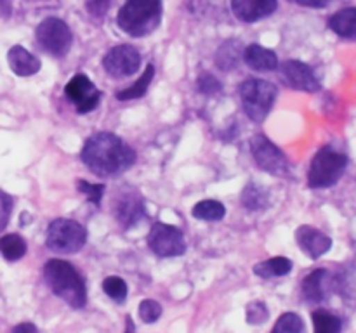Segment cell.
I'll use <instances>...</instances> for the list:
<instances>
[{
  "label": "cell",
  "mask_w": 356,
  "mask_h": 333,
  "mask_svg": "<svg viewBox=\"0 0 356 333\" xmlns=\"http://www.w3.org/2000/svg\"><path fill=\"white\" fill-rule=\"evenodd\" d=\"M292 271V260L287 257H273L264 262H259L254 266V274L263 280H273V278L285 276Z\"/></svg>",
  "instance_id": "obj_20"
},
{
  "label": "cell",
  "mask_w": 356,
  "mask_h": 333,
  "mask_svg": "<svg viewBox=\"0 0 356 333\" xmlns=\"http://www.w3.org/2000/svg\"><path fill=\"white\" fill-rule=\"evenodd\" d=\"M299 6L302 7H312V9H325L329 2H305V0H298Z\"/></svg>",
  "instance_id": "obj_36"
},
{
  "label": "cell",
  "mask_w": 356,
  "mask_h": 333,
  "mask_svg": "<svg viewBox=\"0 0 356 333\" xmlns=\"http://www.w3.org/2000/svg\"><path fill=\"white\" fill-rule=\"evenodd\" d=\"M329 28L341 38L356 40V6L344 7L329 17Z\"/></svg>",
  "instance_id": "obj_19"
},
{
  "label": "cell",
  "mask_w": 356,
  "mask_h": 333,
  "mask_svg": "<svg viewBox=\"0 0 356 333\" xmlns=\"http://www.w3.org/2000/svg\"><path fill=\"white\" fill-rule=\"evenodd\" d=\"M86 9L89 10L92 16H104L106 14V10L110 9V2H106V0H103V2H87L86 3Z\"/></svg>",
  "instance_id": "obj_34"
},
{
  "label": "cell",
  "mask_w": 356,
  "mask_h": 333,
  "mask_svg": "<svg viewBox=\"0 0 356 333\" xmlns=\"http://www.w3.org/2000/svg\"><path fill=\"white\" fill-rule=\"evenodd\" d=\"M7 62H9V68L13 69L14 75L17 76L35 75V73L40 71L42 66L40 59L21 45L10 47V51L7 52Z\"/></svg>",
  "instance_id": "obj_16"
},
{
  "label": "cell",
  "mask_w": 356,
  "mask_h": 333,
  "mask_svg": "<svg viewBox=\"0 0 356 333\" xmlns=\"http://www.w3.org/2000/svg\"><path fill=\"white\" fill-rule=\"evenodd\" d=\"M327 280H329V271L315 269L302 280L301 295L309 304H320L327 297Z\"/></svg>",
  "instance_id": "obj_18"
},
{
  "label": "cell",
  "mask_w": 356,
  "mask_h": 333,
  "mask_svg": "<svg viewBox=\"0 0 356 333\" xmlns=\"http://www.w3.org/2000/svg\"><path fill=\"white\" fill-rule=\"evenodd\" d=\"M76 189H79V193L83 194L90 203L99 207L104 194V184H92L86 179H79L76 180Z\"/></svg>",
  "instance_id": "obj_29"
},
{
  "label": "cell",
  "mask_w": 356,
  "mask_h": 333,
  "mask_svg": "<svg viewBox=\"0 0 356 333\" xmlns=\"http://www.w3.org/2000/svg\"><path fill=\"white\" fill-rule=\"evenodd\" d=\"M268 318H270V311H268L264 302L254 300L250 304H247L245 321L249 325H261V323H266Z\"/></svg>",
  "instance_id": "obj_30"
},
{
  "label": "cell",
  "mask_w": 356,
  "mask_h": 333,
  "mask_svg": "<svg viewBox=\"0 0 356 333\" xmlns=\"http://www.w3.org/2000/svg\"><path fill=\"white\" fill-rule=\"evenodd\" d=\"M139 66H141L139 51L127 44L115 45L103 58L104 71L113 78H127L138 71Z\"/></svg>",
  "instance_id": "obj_10"
},
{
  "label": "cell",
  "mask_w": 356,
  "mask_h": 333,
  "mask_svg": "<svg viewBox=\"0 0 356 333\" xmlns=\"http://www.w3.org/2000/svg\"><path fill=\"white\" fill-rule=\"evenodd\" d=\"M125 333H136V326L132 323L131 316H127V330H125Z\"/></svg>",
  "instance_id": "obj_37"
},
{
  "label": "cell",
  "mask_w": 356,
  "mask_h": 333,
  "mask_svg": "<svg viewBox=\"0 0 356 333\" xmlns=\"http://www.w3.org/2000/svg\"><path fill=\"white\" fill-rule=\"evenodd\" d=\"M278 75L285 85L294 90L313 94L322 89V83H320L315 69L306 62L298 61V59H287V61L282 62Z\"/></svg>",
  "instance_id": "obj_11"
},
{
  "label": "cell",
  "mask_w": 356,
  "mask_h": 333,
  "mask_svg": "<svg viewBox=\"0 0 356 333\" xmlns=\"http://www.w3.org/2000/svg\"><path fill=\"white\" fill-rule=\"evenodd\" d=\"M242 205L250 212H259L270 205V194L263 186L256 182H249L242 191Z\"/></svg>",
  "instance_id": "obj_21"
},
{
  "label": "cell",
  "mask_w": 356,
  "mask_h": 333,
  "mask_svg": "<svg viewBox=\"0 0 356 333\" xmlns=\"http://www.w3.org/2000/svg\"><path fill=\"white\" fill-rule=\"evenodd\" d=\"M250 151H252L254 160H256L257 166L264 172L271 173V176H289V160L285 153L278 148L277 144L270 141L266 135L256 134L250 139Z\"/></svg>",
  "instance_id": "obj_8"
},
{
  "label": "cell",
  "mask_w": 356,
  "mask_h": 333,
  "mask_svg": "<svg viewBox=\"0 0 356 333\" xmlns=\"http://www.w3.org/2000/svg\"><path fill=\"white\" fill-rule=\"evenodd\" d=\"M103 291L111 300H115L117 304H122L127 298L129 287L120 276H108L103 280Z\"/></svg>",
  "instance_id": "obj_27"
},
{
  "label": "cell",
  "mask_w": 356,
  "mask_h": 333,
  "mask_svg": "<svg viewBox=\"0 0 356 333\" xmlns=\"http://www.w3.org/2000/svg\"><path fill=\"white\" fill-rule=\"evenodd\" d=\"M148 246L155 255L163 257H179L186 252V241L181 229L176 225L155 222L148 232Z\"/></svg>",
  "instance_id": "obj_9"
},
{
  "label": "cell",
  "mask_w": 356,
  "mask_h": 333,
  "mask_svg": "<svg viewBox=\"0 0 356 333\" xmlns=\"http://www.w3.org/2000/svg\"><path fill=\"white\" fill-rule=\"evenodd\" d=\"M83 165L99 177H111L125 172L136 163V151L118 135L97 132L90 135L80 153Z\"/></svg>",
  "instance_id": "obj_1"
},
{
  "label": "cell",
  "mask_w": 356,
  "mask_h": 333,
  "mask_svg": "<svg viewBox=\"0 0 356 333\" xmlns=\"http://www.w3.org/2000/svg\"><path fill=\"white\" fill-rule=\"evenodd\" d=\"M13 333H38V330L33 323H19L17 326H14Z\"/></svg>",
  "instance_id": "obj_35"
},
{
  "label": "cell",
  "mask_w": 356,
  "mask_h": 333,
  "mask_svg": "<svg viewBox=\"0 0 356 333\" xmlns=\"http://www.w3.org/2000/svg\"><path fill=\"white\" fill-rule=\"evenodd\" d=\"M191 215L198 221L205 222H218L222 221L226 215V208L221 201L218 200H202L191 208Z\"/></svg>",
  "instance_id": "obj_24"
},
{
  "label": "cell",
  "mask_w": 356,
  "mask_h": 333,
  "mask_svg": "<svg viewBox=\"0 0 356 333\" xmlns=\"http://www.w3.org/2000/svg\"><path fill=\"white\" fill-rule=\"evenodd\" d=\"M243 56L242 45L238 44V40H228L219 47L218 56H216V65L219 66L225 71L236 68L240 62V58Z\"/></svg>",
  "instance_id": "obj_23"
},
{
  "label": "cell",
  "mask_w": 356,
  "mask_h": 333,
  "mask_svg": "<svg viewBox=\"0 0 356 333\" xmlns=\"http://www.w3.org/2000/svg\"><path fill=\"white\" fill-rule=\"evenodd\" d=\"M313 326H315V333H341L343 328V321L337 318L332 312L325 311V309H316L312 314Z\"/></svg>",
  "instance_id": "obj_26"
},
{
  "label": "cell",
  "mask_w": 356,
  "mask_h": 333,
  "mask_svg": "<svg viewBox=\"0 0 356 333\" xmlns=\"http://www.w3.org/2000/svg\"><path fill=\"white\" fill-rule=\"evenodd\" d=\"M35 38L42 51L54 58H63L68 54L73 44L72 30L59 17H45L42 23H38L37 30H35Z\"/></svg>",
  "instance_id": "obj_7"
},
{
  "label": "cell",
  "mask_w": 356,
  "mask_h": 333,
  "mask_svg": "<svg viewBox=\"0 0 356 333\" xmlns=\"http://www.w3.org/2000/svg\"><path fill=\"white\" fill-rule=\"evenodd\" d=\"M87 241V231L73 219H56L47 225L45 246L56 253H76Z\"/></svg>",
  "instance_id": "obj_6"
},
{
  "label": "cell",
  "mask_w": 356,
  "mask_h": 333,
  "mask_svg": "<svg viewBox=\"0 0 356 333\" xmlns=\"http://www.w3.org/2000/svg\"><path fill=\"white\" fill-rule=\"evenodd\" d=\"M197 87L198 92L204 94V96H214L222 89L221 82L212 73H202L197 80Z\"/></svg>",
  "instance_id": "obj_32"
},
{
  "label": "cell",
  "mask_w": 356,
  "mask_h": 333,
  "mask_svg": "<svg viewBox=\"0 0 356 333\" xmlns=\"http://www.w3.org/2000/svg\"><path fill=\"white\" fill-rule=\"evenodd\" d=\"M163 7L159 0H129L117 14V24L129 37L141 38L153 33L162 23Z\"/></svg>",
  "instance_id": "obj_3"
},
{
  "label": "cell",
  "mask_w": 356,
  "mask_h": 333,
  "mask_svg": "<svg viewBox=\"0 0 356 333\" xmlns=\"http://www.w3.org/2000/svg\"><path fill=\"white\" fill-rule=\"evenodd\" d=\"M296 241H298L299 248L313 260L323 257L332 248V238L308 224L299 225L298 231H296Z\"/></svg>",
  "instance_id": "obj_14"
},
{
  "label": "cell",
  "mask_w": 356,
  "mask_h": 333,
  "mask_svg": "<svg viewBox=\"0 0 356 333\" xmlns=\"http://www.w3.org/2000/svg\"><path fill=\"white\" fill-rule=\"evenodd\" d=\"M10 214H13V198L0 189V232L9 224Z\"/></svg>",
  "instance_id": "obj_33"
},
{
  "label": "cell",
  "mask_w": 356,
  "mask_h": 333,
  "mask_svg": "<svg viewBox=\"0 0 356 333\" xmlns=\"http://www.w3.org/2000/svg\"><path fill=\"white\" fill-rule=\"evenodd\" d=\"M278 9L277 0H233L232 10L236 19L243 23H256L266 19Z\"/></svg>",
  "instance_id": "obj_15"
},
{
  "label": "cell",
  "mask_w": 356,
  "mask_h": 333,
  "mask_svg": "<svg viewBox=\"0 0 356 333\" xmlns=\"http://www.w3.org/2000/svg\"><path fill=\"white\" fill-rule=\"evenodd\" d=\"M44 276L56 297L73 309H82L87 304V288L79 271L70 262L51 259L45 262Z\"/></svg>",
  "instance_id": "obj_2"
},
{
  "label": "cell",
  "mask_w": 356,
  "mask_h": 333,
  "mask_svg": "<svg viewBox=\"0 0 356 333\" xmlns=\"http://www.w3.org/2000/svg\"><path fill=\"white\" fill-rule=\"evenodd\" d=\"M145 201L134 191H124L113 201V215L124 229L134 228L145 217Z\"/></svg>",
  "instance_id": "obj_13"
},
{
  "label": "cell",
  "mask_w": 356,
  "mask_h": 333,
  "mask_svg": "<svg viewBox=\"0 0 356 333\" xmlns=\"http://www.w3.org/2000/svg\"><path fill=\"white\" fill-rule=\"evenodd\" d=\"M153 76H155V66L148 65L146 66L145 73L136 80L132 85H129L127 89H122L115 94L118 101H132V99H139V97L145 96L149 89V83H152Z\"/></svg>",
  "instance_id": "obj_22"
},
{
  "label": "cell",
  "mask_w": 356,
  "mask_h": 333,
  "mask_svg": "<svg viewBox=\"0 0 356 333\" xmlns=\"http://www.w3.org/2000/svg\"><path fill=\"white\" fill-rule=\"evenodd\" d=\"M305 332V323L301 316L296 312H285L278 318L277 325L273 326L271 333H302Z\"/></svg>",
  "instance_id": "obj_28"
},
{
  "label": "cell",
  "mask_w": 356,
  "mask_h": 333,
  "mask_svg": "<svg viewBox=\"0 0 356 333\" xmlns=\"http://www.w3.org/2000/svg\"><path fill=\"white\" fill-rule=\"evenodd\" d=\"M162 316V305L153 298H145L139 304V318L145 323H155Z\"/></svg>",
  "instance_id": "obj_31"
},
{
  "label": "cell",
  "mask_w": 356,
  "mask_h": 333,
  "mask_svg": "<svg viewBox=\"0 0 356 333\" xmlns=\"http://www.w3.org/2000/svg\"><path fill=\"white\" fill-rule=\"evenodd\" d=\"M243 61L254 71H273L278 68V56L271 49L263 47L259 44H250L243 49Z\"/></svg>",
  "instance_id": "obj_17"
},
{
  "label": "cell",
  "mask_w": 356,
  "mask_h": 333,
  "mask_svg": "<svg viewBox=\"0 0 356 333\" xmlns=\"http://www.w3.org/2000/svg\"><path fill=\"white\" fill-rule=\"evenodd\" d=\"M277 87L268 80L247 78L240 85V101L247 117L252 121H263L277 101Z\"/></svg>",
  "instance_id": "obj_5"
},
{
  "label": "cell",
  "mask_w": 356,
  "mask_h": 333,
  "mask_svg": "<svg viewBox=\"0 0 356 333\" xmlns=\"http://www.w3.org/2000/svg\"><path fill=\"white\" fill-rule=\"evenodd\" d=\"M348 156L332 146H323L313 156L308 170V186L312 189H327L336 186L348 169Z\"/></svg>",
  "instance_id": "obj_4"
},
{
  "label": "cell",
  "mask_w": 356,
  "mask_h": 333,
  "mask_svg": "<svg viewBox=\"0 0 356 333\" xmlns=\"http://www.w3.org/2000/svg\"><path fill=\"white\" fill-rule=\"evenodd\" d=\"M65 94L75 104L76 113L82 114L89 113L94 108H97L101 96H103V92L83 73H76V75H73L70 78V82L65 87Z\"/></svg>",
  "instance_id": "obj_12"
},
{
  "label": "cell",
  "mask_w": 356,
  "mask_h": 333,
  "mask_svg": "<svg viewBox=\"0 0 356 333\" xmlns=\"http://www.w3.org/2000/svg\"><path fill=\"white\" fill-rule=\"evenodd\" d=\"M0 253L9 262H16V260L23 259L24 253H26V241L16 232L2 236L0 238Z\"/></svg>",
  "instance_id": "obj_25"
}]
</instances>
